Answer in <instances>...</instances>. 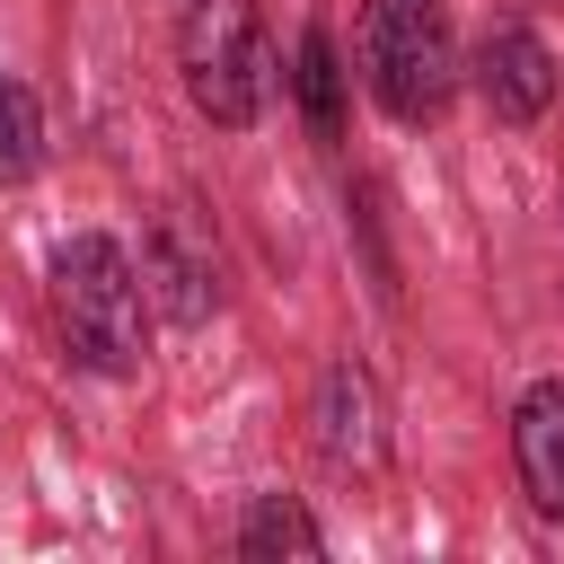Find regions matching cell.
Segmentation results:
<instances>
[{
    "label": "cell",
    "mask_w": 564,
    "mask_h": 564,
    "mask_svg": "<svg viewBox=\"0 0 564 564\" xmlns=\"http://www.w3.org/2000/svg\"><path fill=\"white\" fill-rule=\"evenodd\" d=\"M300 97H308L317 141H335V35H326V26L300 35Z\"/></svg>",
    "instance_id": "cell-10"
},
{
    "label": "cell",
    "mask_w": 564,
    "mask_h": 564,
    "mask_svg": "<svg viewBox=\"0 0 564 564\" xmlns=\"http://www.w3.org/2000/svg\"><path fill=\"white\" fill-rule=\"evenodd\" d=\"M35 167H44V106L26 79L0 70V185H26Z\"/></svg>",
    "instance_id": "cell-8"
},
{
    "label": "cell",
    "mask_w": 564,
    "mask_h": 564,
    "mask_svg": "<svg viewBox=\"0 0 564 564\" xmlns=\"http://www.w3.org/2000/svg\"><path fill=\"white\" fill-rule=\"evenodd\" d=\"M511 458H520V485L546 520H564V379H538L520 405H511Z\"/></svg>",
    "instance_id": "cell-6"
},
{
    "label": "cell",
    "mask_w": 564,
    "mask_h": 564,
    "mask_svg": "<svg viewBox=\"0 0 564 564\" xmlns=\"http://www.w3.org/2000/svg\"><path fill=\"white\" fill-rule=\"evenodd\" d=\"M476 88H485V106H494L502 123H538V115L555 106V53H546V35L494 26V35L476 44Z\"/></svg>",
    "instance_id": "cell-4"
},
{
    "label": "cell",
    "mask_w": 564,
    "mask_h": 564,
    "mask_svg": "<svg viewBox=\"0 0 564 564\" xmlns=\"http://www.w3.org/2000/svg\"><path fill=\"white\" fill-rule=\"evenodd\" d=\"M361 79L397 123H432L458 97V35L441 0H361Z\"/></svg>",
    "instance_id": "cell-3"
},
{
    "label": "cell",
    "mask_w": 564,
    "mask_h": 564,
    "mask_svg": "<svg viewBox=\"0 0 564 564\" xmlns=\"http://www.w3.org/2000/svg\"><path fill=\"white\" fill-rule=\"evenodd\" d=\"M141 282L159 291V308H167L176 326H203V317L220 308V264H212V247H194V229H185V212H167V220L150 229V256H141Z\"/></svg>",
    "instance_id": "cell-5"
},
{
    "label": "cell",
    "mask_w": 564,
    "mask_h": 564,
    "mask_svg": "<svg viewBox=\"0 0 564 564\" xmlns=\"http://www.w3.org/2000/svg\"><path fill=\"white\" fill-rule=\"evenodd\" d=\"M53 317L70 361L97 379H132L150 352V282L106 229H79L53 247Z\"/></svg>",
    "instance_id": "cell-1"
},
{
    "label": "cell",
    "mask_w": 564,
    "mask_h": 564,
    "mask_svg": "<svg viewBox=\"0 0 564 564\" xmlns=\"http://www.w3.org/2000/svg\"><path fill=\"white\" fill-rule=\"evenodd\" d=\"M167 35H176V70H185L194 115H212L229 132L264 115V97H273V44H264V9L256 0H176Z\"/></svg>",
    "instance_id": "cell-2"
},
{
    "label": "cell",
    "mask_w": 564,
    "mask_h": 564,
    "mask_svg": "<svg viewBox=\"0 0 564 564\" xmlns=\"http://www.w3.org/2000/svg\"><path fill=\"white\" fill-rule=\"evenodd\" d=\"M326 538H317V520L291 502V494H264L256 511H247V529H238V555L247 564H273V555H317Z\"/></svg>",
    "instance_id": "cell-7"
},
{
    "label": "cell",
    "mask_w": 564,
    "mask_h": 564,
    "mask_svg": "<svg viewBox=\"0 0 564 564\" xmlns=\"http://www.w3.org/2000/svg\"><path fill=\"white\" fill-rule=\"evenodd\" d=\"M317 441H326V458L370 449V388H361L352 370H326V397H317Z\"/></svg>",
    "instance_id": "cell-9"
}]
</instances>
